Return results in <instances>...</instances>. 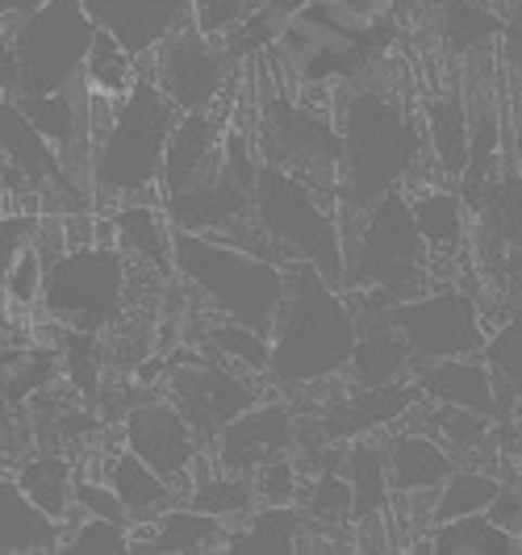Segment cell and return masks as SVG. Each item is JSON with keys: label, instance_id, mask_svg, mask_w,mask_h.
Wrapping results in <instances>:
<instances>
[{"label": "cell", "instance_id": "6da1fadb", "mask_svg": "<svg viewBox=\"0 0 522 555\" xmlns=\"http://www.w3.org/2000/svg\"><path fill=\"white\" fill-rule=\"evenodd\" d=\"M356 309L347 288L330 284L314 263L289 268V293L272 331V376L280 389H305L339 376L356 356Z\"/></svg>", "mask_w": 522, "mask_h": 555}, {"label": "cell", "instance_id": "7a4b0ae2", "mask_svg": "<svg viewBox=\"0 0 522 555\" xmlns=\"http://www.w3.org/2000/svg\"><path fill=\"white\" fill-rule=\"evenodd\" d=\"M426 151V134L385 92L364 88L343 109L339 196L352 218H364L385 193H397Z\"/></svg>", "mask_w": 522, "mask_h": 555}, {"label": "cell", "instance_id": "3957f363", "mask_svg": "<svg viewBox=\"0 0 522 555\" xmlns=\"http://www.w3.org/2000/svg\"><path fill=\"white\" fill-rule=\"evenodd\" d=\"M180 105L160 80L138 76L130 92L110 96V121L92 130V189L101 196H142L160 184Z\"/></svg>", "mask_w": 522, "mask_h": 555}, {"label": "cell", "instance_id": "277c9868", "mask_svg": "<svg viewBox=\"0 0 522 555\" xmlns=\"http://www.w3.org/2000/svg\"><path fill=\"white\" fill-rule=\"evenodd\" d=\"M176 272L189 280L221 318H234L264 334L276 331V318H280L284 293H289L284 263L255 255L230 238H218V234L176 230Z\"/></svg>", "mask_w": 522, "mask_h": 555}, {"label": "cell", "instance_id": "5b68a950", "mask_svg": "<svg viewBox=\"0 0 522 555\" xmlns=\"http://www.w3.org/2000/svg\"><path fill=\"white\" fill-rule=\"evenodd\" d=\"M255 222L289 259L314 263L330 284L347 288V238L339 218L322 205L318 189L280 164H259Z\"/></svg>", "mask_w": 522, "mask_h": 555}, {"label": "cell", "instance_id": "8992f818", "mask_svg": "<svg viewBox=\"0 0 522 555\" xmlns=\"http://www.w3.org/2000/svg\"><path fill=\"white\" fill-rule=\"evenodd\" d=\"M426 238L413 222L410 196L385 193L356 230V247H347V293L381 288L393 301L426 293Z\"/></svg>", "mask_w": 522, "mask_h": 555}, {"label": "cell", "instance_id": "52a82bcc", "mask_svg": "<svg viewBox=\"0 0 522 555\" xmlns=\"http://www.w3.org/2000/svg\"><path fill=\"white\" fill-rule=\"evenodd\" d=\"M97 22L84 0H47L38 13L22 17L13 34L17 92L22 96H59L84 76V63L97 42Z\"/></svg>", "mask_w": 522, "mask_h": 555}, {"label": "cell", "instance_id": "ba28073f", "mask_svg": "<svg viewBox=\"0 0 522 555\" xmlns=\"http://www.w3.org/2000/svg\"><path fill=\"white\" fill-rule=\"evenodd\" d=\"M126 301V259L113 247L63 250L47 268L42 309L76 334L110 331Z\"/></svg>", "mask_w": 522, "mask_h": 555}, {"label": "cell", "instance_id": "9c48e42d", "mask_svg": "<svg viewBox=\"0 0 522 555\" xmlns=\"http://www.w3.org/2000/svg\"><path fill=\"white\" fill-rule=\"evenodd\" d=\"M389 322L410 343L413 360H456V356H485V318L464 288H426L406 301L389 306Z\"/></svg>", "mask_w": 522, "mask_h": 555}, {"label": "cell", "instance_id": "30bf717a", "mask_svg": "<svg viewBox=\"0 0 522 555\" xmlns=\"http://www.w3.org/2000/svg\"><path fill=\"white\" fill-rule=\"evenodd\" d=\"M372 38L377 34H359V29L343 26L322 0H309L276 38V55L297 80L327 83L356 76L372 59Z\"/></svg>", "mask_w": 522, "mask_h": 555}, {"label": "cell", "instance_id": "8fae6325", "mask_svg": "<svg viewBox=\"0 0 522 555\" xmlns=\"http://www.w3.org/2000/svg\"><path fill=\"white\" fill-rule=\"evenodd\" d=\"M268 139H272V164L297 171L314 184L322 176L330 189H339V167H343V130H334L327 117L293 105L289 96H276L268 109Z\"/></svg>", "mask_w": 522, "mask_h": 555}, {"label": "cell", "instance_id": "7c38bea8", "mask_svg": "<svg viewBox=\"0 0 522 555\" xmlns=\"http://www.w3.org/2000/svg\"><path fill=\"white\" fill-rule=\"evenodd\" d=\"M167 397L180 405V414L193 422V430L205 439H218L221 430L234 422V417L251 410L259 397L247 380L221 363H184V367H171L167 372Z\"/></svg>", "mask_w": 522, "mask_h": 555}, {"label": "cell", "instance_id": "4fadbf2b", "mask_svg": "<svg viewBox=\"0 0 522 555\" xmlns=\"http://www.w3.org/2000/svg\"><path fill=\"white\" fill-rule=\"evenodd\" d=\"M126 447L142 455L155 473H164L167 480L184 476L201 455V435L193 430V422L180 414V405L167 401H142L126 417Z\"/></svg>", "mask_w": 522, "mask_h": 555}, {"label": "cell", "instance_id": "5bb4252c", "mask_svg": "<svg viewBox=\"0 0 522 555\" xmlns=\"http://www.w3.org/2000/svg\"><path fill=\"white\" fill-rule=\"evenodd\" d=\"M293 443H297V426H293L289 405L284 401H264V405L255 401L218 435V468L251 476L264 464L280 460Z\"/></svg>", "mask_w": 522, "mask_h": 555}, {"label": "cell", "instance_id": "9a60e30c", "mask_svg": "<svg viewBox=\"0 0 522 555\" xmlns=\"http://www.w3.org/2000/svg\"><path fill=\"white\" fill-rule=\"evenodd\" d=\"M247 209H255V184H247L239 171L221 159V167L193 189L167 193L164 214L176 230H196V234H230Z\"/></svg>", "mask_w": 522, "mask_h": 555}, {"label": "cell", "instance_id": "2e32d148", "mask_svg": "<svg viewBox=\"0 0 522 555\" xmlns=\"http://www.w3.org/2000/svg\"><path fill=\"white\" fill-rule=\"evenodd\" d=\"M221 59L214 51V38L196 26H180L164 47H160V88L180 105V109H209V101L221 88Z\"/></svg>", "mask_w": 522, "mask_h": 555}, {"label": "cell", "instance_id": "e0dca14e", "mask_svg": "<svg viewBox=\"0 0 522 555\" xmlns=\"http://www.w3.org/2000/svg\"><path fill=\"white\" fill-rule=\"evenodd\" d=\"M84 9L135 59L160 51L193 17V0H84Z\"/></svg>", "mask_w": 522, "mask_h": 555}, {"label": "cell", "instance_id": "ac0fdd59", "mask_svg": "<svg viewBox=\"0 0 522 555\" xmlns=\"http://www.w3.org/2000/svg\"><path fill=\"white\" fill-rule=\"evenodd\" d=\"M426 397L413 380H393V385H356V392L339 397L322 414V435L330 443H352L372 430H385L397 417L413 414Z\"/></svg>", "mask_w": 522, "mask_h": 555}, {"label": "cell", "instance_id": "d6986e66", "mask_svg": "<svg viewBox=\"0 0 522 555\" xmlns=\"http://www.w3.org/2000/svg\"><path fill=\"white\" fill-rule=\"evenodd\" d=\"M0 151L34 189L55 184L72 193V171L59 159V146L42 134V126L29 117L22 101H0Z\"/></svg>", "mask_w": 522, "mask_h": 555}, {"label": "cell", "instance_id": "ffe728a7", "mask_svg": "<svg viewBox=\"0 0 522 555\" xmlns=\"http://www.w3.org/2000/svg\"><path fill=\"white\" fill-rule=\"evenodd\" d=\"M413 385L426 401L440 405H464L476 414L497 417V385L494 367L485 356H456V360H431L413 367Z\"/></svg>", "mask_w": 522, "mask_h": 555}, {"label": "cell", "instance_id": "44dd1931", "mask_svg": "<svg viewBox=\"0 0 522 555\" xmlns=\"http://www.w3.org/2000/svg\"><path fill=\"white\" fill-rule=\"evenodd\" d=\"M221 167V134L218 121L209 117V109H189L180 113L171 142H167L164 155V193H180V189H193L201 180H209Z\"/></svg>", "mask_w": 522, "mask_h": 555}, {"label": "cell", "instance_id": "7402d4cb", "mask_svg": "<svg viewBox=\"0 0 522 555\" xmlns=\"http://www.w3.org/2000/svg\"><path fill=\"white\" fill-rule=\"evenodd\" d=\"M63 547V522L34 505L17 476H0V555H47Z\"/></svg>", "mask_w": 522, "mask_h": 555}, {"label": "cell", "instance_id": "603a6c76", "mask_svg": "<svg viewBox=\"0 0 522 555\" xmlns=\"http://www.w3.org/2000/svg\"><path fill=\"white\" fill-rule=\"evenodd\" d=\"M451 473H456V455L431 430H406L389 439L393 493H440V485Z\"/></svg>", "mask_w": 522, "mask_h": 555}, {"label": "cell", "instance_id": "cb8c5ba5", "mask_svg": "<svg viewBox=\"0 0 522 555\" xmlns=\"http://www.w3.org/2000/svg\"><path fill=\"white\" fill-rule=\"evenodd\" d=\"M226 522L218 514H205L196 505H180V509H164L147 539L135 543V555H205L226 547Z\"/></svg>", "mask_w": 522, "mask_h": 555}, {"label": "cell", "instance_id": "d4e9b609", "mask_svg": "<svg viewBox=\"0 0 522 555\" xmlns=\"http://www.w3.org/2000/svg\"><path fill=\"white\" fill-rule=\"evenodd\" d=\"M113 234L117 243L147 259L151 268H176V225L167 222V214H160L155 205H142V201H130L113 214Z\"/></svg>", "mask_w": 522, "mask_h": 555}, {"label": "cell", "instance_id": "484cf974", "mask_svg": "<svg viewBox=\"0 0 522 555\" xmlns=\"http://www.w3.org/2000/svg\"><path fill=\"white\" fill-rule=\"evenodd\" d=\"M418 552H440V555H522V539L501 530L489 514H468V518H451V522H435L431 539Z\"/></svg>", "mask_w": 522, "mask_h": 555}, {"label": "cell", "instance_id": "4316f807", "mask_svg": "<svg viewBox=\"0 0 522 555\" xmlns=\"http://www.w3.org/2000/svg\"><path fill=\"white\" fill-rule=\"evenodd\" d=\"M343 473L352 480V522H372L389 505L393 480H389V443H372V439H352Z\"/></svg>", "mask_w": 522, "mask_h": 555}, {"label": "cell", "instance_id": "83f0119b", "mask_svg": "<svg viewBox=\"0 0 522 555\" xmlns=\"http://www.w3.org/2000/svg\"><path fill=\"white\" fill-rule=\"evenodd\" d=\"M110 485L117 489V498L126 501L130 518H155L164 514L167 501H171V480L164 473H155L142 455H135L130 447L117 451L110 460Z\"/></svg>", "mask_w": 522, "mask_h": 555}, {"label": "cell", "instance_id": "f1b7e54d", "mask_svg": "<svg viewBox=\"0 0 522 555\" xmlns=\"http://www.w3.org/2000/svg\"><path fill=\"white\" fill-rule=\"evenodd\" d=\"M410 205L413 222H418L426 247L435 250V255H456V250L464 247V196L451 193V189H418L410 196Z\"/></svg>", "mask_w": 522, "mask_h": 555}, {"label": "cell", "instance_id": "f546056e", "mask_svg": "<svg viewBox=\"0 0 522 555\" xmlns=\"http://www.w3.org/2000/svg\"><path fill=\"white\" fill-rule=\"evenodd\" d=\"M485 247H519L522 243V171H497L476 205Z\"/></svg>", "mask_w": 522, "mask_h": 555}, {"label": "cell", "instance_id": "4dcf8cb0", "mask_svg": "<svg viewBox=\"0 0 522 555\" xmlns=\"http://www.w3.org/2000/svg\"><path fill=\"white\" fill-rule=\"evenodd\" d=\"M426 139H431V155L440 159L443 176H464L468 146H472V117H468L460 96L426 101Z\"/></svg>", "mask_w": 522, "mask_h": 555}, {"label": "cell", "instance_id": "1f68e13d", "mask_svg": "<svg viewBox=\"0 0 522 555\" xmlns=\"http://www.w3.org/2000/svg\"><path fill=\"white\" fill-rule=\"evenodd\" d=\"M297 534H302V514L297 505H268L251 514L247 530H239L234 539H226V552L234 555H293L297 552Z\"/></svg>", "mask_w": 522, "mask_h": 555}, {"label": "cell", "instance_id": "d6a6232c", "mask_svg": "<svg viewBox=\"0 0 522 555\" xmlns=\"http://www.w3.org/2000/svg\"><path fill=\"white\" fill-rule=\"evenodd\" d=\"M17 480L26 489L34 505H42L51 518L63 522V514L76 501V480H72V464L63 455H34L17 468Z\"/></svg>", "mask_w": 522, "mask_h": 555}, {"label": "cell", "instance_id": "836d02e7", "mask_svg": "<svg viewBox=\"0 0 522 555\" xmlns=\"http://www.w3.org/2000/svg\"><path fill=\"white\" fill-rule=\"evenodd\" d=\"M440 29H443V42H447L456 55H468V51H476V47L501 38L506 17H497L494 9H485V4H476V0H443Z\"/></svg>", "mask_w": 522, "mask_h": 555}, {"label": "cell", "instance_id": "e575fe53", "mask_svg": "<svg viewBox=\"0 0 522 555\" xmlns=\"http://www.w3.org/2000/svg\"><path fill=\"white\" fill-rule=\"evenodd\" d=\"M501 480L494 473H476V468H456L435 493V522L468 518V514H485L489 501L497 498Z\"/></svg>", "mask_w": 522, "mask_h": 555}, {"label": "cell", "instance_id": "d590c367", "mask_svg": "<svg viewBox=\"0 0 522 555\" xmlns=\"http://www.w3.org/2000/svg\"><path fill=\"white\" fill-rule=\"evenodd\" d=\"M422 414H426V430L451 455L456 451H476V447L489 443V426H494L489 414H476V410H464V405H440V401H431V410L422 401Z\"/></svg>", "mask_w": 522, "mask_h": 555}, {"label": "cell", "instance_id": "8d00e7d4", "mask_svg": "<svg viewBox=\"0 0 522 555\" xmlns=\"http://www.w3.org/2000/svg\"><path fill=\"white\" fill-rule=\"evenodd\" d=\"M135 63L138 59L113 38L110 29H97L92 55L84 63L88 88H92L97 96H122V92H130V83H135Z\"/></svg>", "mask_w": 522, "mask_h": 555}, {"label": "cell", "instance_id": "74e56055", "mask_svg": "<svg viewBox=\"0 0 522 555\" xmlns=\"http://www.w3.org/2000/svg\"><path fill=\"white\" fill-rule=\"evenodd\" d=\"M209 343L218 347L230 363H243L251 372H268L272 367V334L243 326L234 318H221L218 326H209Z\"/></svg>", "mask_w": 522, "mask_h": 555}, {"label": "cell", "instance_id": "f35d334b", "mask_svg": "<svg viewBox=\"0 0 522 555\" xmlns=\"http://www.w3.org/2000/svg\"><path fill=\"white\" fill-rule=\"evenodd\" d=\"M251 498H255V489L243 480V473H226L221 468L218 476L196 485L193 493H189V505L205 509V514H218V518H239V514L251 509Z\"/></svg>", "mask_w": 522, "mask_h": 555}, {"label": "cell", "instance_id": "ab89813d", "mask_svg": "<svg viewBox=\"0 0 522 555\" xmlns=\"http://www.w3.org/2000/svg\"><path fill=\"white\" fill-rule=\"evenodd\" d=\"M67 92H72V88H67ZM67 92H59V96H22L26 113L42 126V134L55 142L59 151H67V146L84 134V126H80L84 117Z\"/></svg>", "mask_w": 522, "mask_h": 555}, {"label": "cell", "instance_id": "60d3db41", "mask_svg": "<svg viewBox=\"0 0 522 555\" xmlns=\"http://www.w3.org/2000/svg\"><path fill=\"white\" fill-rule=\"evenodd\" d=\"M63 555H130L135 539L126 522H110V518H84L80 527L72 530V539H63Z\"/></svg>", "mask_w": 522, "mask_h": 555}, {"label": "cell", "instance_id": "b9f144b4", "mask_svg": "<svg viewBox=\"0 0 522 555\" xmlns=\"http://www.w3.org/2000/svg\"><path fill=\"white\" fill-rule=\"evenodd\" d=\"M485 360H489L497 380H506V385L522 397V313L506 318L497 331H489Z\"/></svg>", "mask_w": 522, "mask_h": 555}, {"label": "cell", "instance_id": "7bdbcfd3", "mask_svg": "<svg viewBox=\"0 0 522 555\" xmlns=\"http://www.w3.org/2000/svg\"><path fill=\"white\" fill-rule=\"evenodd\" d=\"M352 509H356V501H352V480H347V473L327 468V473L318 476L314 493H309V518H318L327 527H339V522H352Z\"/></svg>", "mask_w": 522, "mask_h": 555}, {"label": "cell", "instance_id": "ee69618b", "mask_svg": "<svg viewBox=\"0 0 522 555\" xmlns=\"http://www.w3.org/2000/svg\"><path fill=\"white\" fill-rule=\"evenodd\" d=\"M34 230H38V222H34L29 214H9V218H0V318H4V306H13V301H9V276H13L17 255L34 243Z\"/></svg>", "mask_w": 522, "mask_h": 555}, {"label": "cell", "instance_id": "f6af8a7d", "mask_svg": "<svg viewBox=\"0 0 522 555\" xmlns=\"http://www.w3.org/2000/svg\"><path fill=\"white\" fill-rule=\"evenodd\" d=\"M247 13H251V0H196L193 26L201 34H209V38H221V34L243 26Z\"/></svg>", "mask_w": 522, "mask_h": 555}, {"label": "cell", "instance_id": "bcb514c9", "mask_svg": "<svg viewBox=\"0 0 522 555\" xmlns=\"http://www.w3.org/2000/svg\"><path fill=\"white\" fill-rule=\"evenodd\" d=\"M76 505H80L84 514H92V518H110V522H135L130 518V509H126V501L117 498V489L113 485H97V480H76Z\"/></svg>", "mask_w": 522, "mask_h": 555}, {"label": "cell", "instance_id": "7dc6e473", "mask_svg": "<svg viewBox=\"0 0 522 555\" xmlns=\"http://www.w3.org/2000/svg\"><path fill=\"white\" fill-rule=\"evenodd\" d=\"M42 284H47V268H42L38 250H34V243H29V247L17 255V263H13V276H9V301H13V306H29L34 297H42Z\"/></svg>", "mask_w": 522, "mask_h": 555}, {"label": "cell", "instance_id": "c3c4849f", "mask_svg": "<svg viewBox=\"0 0 522 555\" xmlns=\"http://www.w3.org/2000/svg\"><path fill=\"white\" fill-rule=\"evenodd\" d=\"M255 493L268 501V505H289V501L297 498V468L284 455L272 460V464H264L255 473Z\"/></svg>", "mask_w": 522, "mask_h": 555}, {"label": "cell", "instance_id": "681fc988", "mask_svg": "<svg viewBox=\"0 0 522 555\" xmlns=\"http://www.w3.org/2000/svg\"><path fill=\"white\" fill-rule=\"evenodd\" d=\"M485 514H489L501 530H510V534H519L522 539V473L501 480V489H497V498L489 501Z\"/></svg>", "mask_w": 522, "mask_h": 555}, {"label": "cell", "instance_id": "f907efd6", "mask_svg": "<svg viewBox=\"0 0 522 555\" xmlns=\"http://www.w3.org/2000/svg\"><path fill=\"white\" fill-rule=\"evenodd\" d=\"M501 55H506V63H510L514 72H522V9L514 13V17H506V29H501Z\"/></svg>", "mask_w": 522, "mask_h": 555}, {"label": "cell", "instance_id": "816d5d0a", "mask_svg": "<svg viewBox=\"0 0 522 555\" xmlns=\"http://www.w3.org/2000/svg\"><path fill=\"white\" fill-rule=\"evenodd\" d=\"M506 284H514V293L522 297V243L506 250Z\"/></svg>", "mask_w": 522, "mask_h": 555}, {"label": "cell", "instance_id": "f5cc1de1", "mask_svg": "<svg viewBox=\"0 0 522 555\" xmlns=\"http://www.w3.org/2000/svg\"><path fill=\"white\" fill-rule=\"evenodd\" d=\"M47 0H0V17H29L38 13Z\"/></svg>", "mask_w": 522, "mask_h": 555}, {"label": "cell", "instance_id": "db71d44e", "mask_svg": "<svg viewBox=\"0 0 522 555\" xmlns=\"http://www.w3.org/2000/svg\"><path fill=\"white\" fill-rule=\"evenodd\" d=\"M0 88H17V59H13V51L0 55Z\"/></svg>", "mask_w": 522, "mask_h": 555}, {"label": "cell", "instance_id": "11a10c76", "mask_svg": "<svg viewBox=\"0 0 522 555\" xmlns=\"http://www.w3.org/2000/svg\"><path fill=\"white\" fill-rule=\"evenodd\" d=\"M4 435H9V426H4V417H0V451L9 447V439H4Z\"/></svg>", "mask_w": 522, "mask_h": 555}, {"label": "cell", "instance_id": "9f6ffc18", "mask_svg": "<svg viewBox=\"0 0 522 555\" xmlns=\"http://www.w3.org/2000/svg\"><path fill=\"white\" fill-rule=\"evenodd\" d=\"M519 126H522V121H519Z\"/></svg>", "mask_w": 522, "mask_h": 555}]
</instances>
